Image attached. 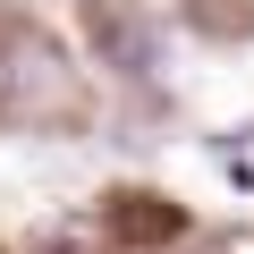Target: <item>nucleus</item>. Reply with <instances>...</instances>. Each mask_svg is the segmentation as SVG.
<instances>
[]
</instances>
